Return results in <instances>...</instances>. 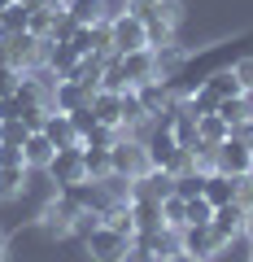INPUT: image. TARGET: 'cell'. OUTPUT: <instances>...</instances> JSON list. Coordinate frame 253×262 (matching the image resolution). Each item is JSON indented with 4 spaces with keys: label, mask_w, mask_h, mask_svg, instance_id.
Instances as JSON below:
<instances>
[{
    "label": "cell",
    "mask_w": 253,
    "mask_h": 262,
    "mask_svg": "<svg viewBox=\"0 0 253 262\" xmlns=\"http://www.w3.org/2000/svg\"><path fill=\"white\" fill-rule=\"evenodd\" d=\"M179 249L192 253L197 262H214L218 253L227 249V241H223L210 223H188V227H179Z\"/></svg>",
    "instance_id": "6da1fadb"
},
{
    "label": "cell",
    "mask_w": 253,
    "mask_h": 262,
    "mask_svg": "<svg viewBox=\"0 0 253 262\" xmlns=\"http://www.w3.org/2000/svg\"><path fill=\"white\" fill-rule=\"evenodd\" d=\"M0 48L9 57V66H18V70H35L44 61V39H35L31 31H0Z\"/></svg>",
    "instance_id": "7a4b0ae2"
},
{
    "label": "cell",
    "mask_w": 253,
    "mask_h": 262,
    "mask_svg": "<svg viewBox=\"0 0 253 262\" xmlns=\"http://www.w3.org/2000/svg\"><path fill=\"white\" fill-rule=\"evenodd\" d=\"M83 249H87L92 262H127V253H131V236H122V232H113V227L101 223L83 241Z\"/></svg>",
    "instance_id": "3957f363"
},
{
    "label": "cell",
    "mask_w": 253,
    "mask_h": 262,
    "mask_svg": "<svg viewBox=\"0 0 253 262\" xmlns=\"http://www.w3.org/2000/svg\"><path fill=\"white\" fill-rule=\"evenodd\" d=\"M214 170L236 175V179L253 175V149H249V140H240V136H227V140L214 149Z\"/></svg>",
    "instance_id": "277c9868"
},
{
    "label": "cell",
    "mask_w": 253,
    "mask_h": 262,
    "mask_svg": "<svg viewBox=\"0 0 253 262\" xmlns=\"http://www.w3.org/2000/svg\"><path fill=\"white\" fill-rule=\"evenodd\" d=\"M79 214H83V210H79V206H70L66 196L57 192L53 201H48V206L39 210V219H35V223H39V232H44V236H57V241H61V236H70V232H75V219H79Z\"/></svg>",
    "instance_id": "5b68a950"
},
{
    "label": "cell",
    "mask_w": 253,
    "mask_h": 262,
    "mask_svg": "<svg viewBox=\"0 0 253 262\" xmlns=\"http://www.w3.org/2000/svg\"><path fill=\"white\" fill-rule=\"evenodd\" d=\"M48 175H53L57 188H70V184H83L87 166H83V144H70V149H57L53 162H48Z\"/></svg>",
    "instance_id": "8992f818"
},
{
    "label": "cell",
    "mask_w": 253,
    "mask_h": 262,
    "mask_svg": "<svg viewBox=\"0 0 253 262\" xmlns=\"http://www.w3.org/2000/svg\"><path fill=\"white\" fill-rule=\"evenodd\" d=\"M109 39H113V53H135V48H149V31L144 22L135 18L131 9L109 18Z\"/></svg>",
    "instance_id": "52a82bcc"
},
{
    "label": "cell",
    "mask_w": 253,
    "mask_h": 262,
    "mask_svg": "<svg viewBox=\"0 0 253 262\" xmlns=\"http://www.w3.org/2000/svg\"><path fill=\"white\" fill-rule=\"evenodd\" d=\"M188 61H192V53H188L183 44H175V39H170V44L153 48V79L170 88L179 75H183V66H188Z\"/></svg>",
    "instance_id": "ba28073f"
},
{
    "label": "cell",
    "mask_w": 253,
    "mask_h": 262,
    "mask_svg": "<svg viewBox=\"0 0 253 262\" xmlns=\"http://www.w3.org/2000/svg\"><path fill=\"white\" fill-rule=\"evenodd\" d=\"M109 158H113V175L135 179V175H144V170H149V153H144L140 140H118V144L109 149Z\"/></svg>",
    "instance_id": "9c48e42d"
},
{
    "label": "cell",
    "mask_w": 253,
    "mask_h": 262,
    "mask_svg": "<svg viewBox=\"0 0 253 262\" xmlns=\"http://www.w3.org/2000/svg\"><path fill=\"white\" fill-rule=\"evenodd\" d=\"M244 223H249V206H244V201H227V206H214V219H210V227H214V232L223 236L227 245H232L236 236L244 232Z\"/></svg>",
    "instance_id": "30bf717a"
},
{
    "label": "cell",
    "mask_w": 253,
    "mask_h": 262,
    "mask_svg": "<svg viewBox=\"0 0 253 262\" xmlns=\"http://www.w3.org/2000/svg\"><path fill=\"white\" fill-rule=\"evenodd\" d=\"M122 70V83L127 88H140L144 79H153V48H135V53H113Z\"/></svg>",
    "instance_id": "8fae6325"
},
{
    "label": "cell",
    "mask_w": 253,
    "mask_h": 262,
    "mask_svg": "<svg viewBox=\"0 0 253 262\" xmlns=\"http://www.w3.org/2000/svg\"><path fill=\"white\" fill-rule=\"evenodd\" d=\"M70 44H75V53H79V57H92V53L109 57V53H113V39H109V22H96V27H79Z\"/></svg>",
    "instance_id": "7c38bea8"
},
{
    "label": "cell",
    "mask_w": 253,
    "mask_h": 262,
    "mask_svg": "<svg viewBox=\"0 0 253 262\" xmlns=\"http://www.w3.org/2000/svg\"><path fill=\"white\" fill-rule=\"evenodd\" d=\"M48 136V140L57 144V149H70V144H83V136H79V127H75V118L70 114H61V110H48V118H44V127H39Z\"/></svg>",
    "instance_id": "4fadbf2b"
},
{
    "label": "cell",
    "mask_w": 253,
    "mask_h": 262,
    "mask_svg": "<svg viewBox=\"0 0 253 262\" xmlns=\"http://www.w3.org/2000/svg\"><path fill=\"white\" fill-rule=\"evenodd\" d=\"M175 192V175L162 166H149L144 175H135V192L131 196H153V201H166V196Z\"/></svg>",
    "instance_id": "5bb4252c"
},
{
    "label": "cell",
    "mask_w": 253,
    "mask_h": 262,
    "mask_svg": "<svg viewBox=\"0 0 253 262\" xmlns=\"http://www.w3.org/2000/svg\"><path fill=\"white\" fill-rule=\"evenodd\" d=\"M83 105H92V88L75 83V79H57V88H53V110L75 114V110H83Z\"/></svg>",
    "instance_id": "9a60e30c"
},
{
    "label": "cell",
    "mask_w": 253,
    "mask_h": 262,
    "mask_svg": "<svg viewBox=\"0 0 253 262\" xmlns=\"http://www.w3.org/2000/svg\"><path fill=\"white\" fill-rule=\"evenodd\" d=\"M240 184L244 179H236V175H223V170H210L205 175V201L210 206H227V201H240Z\"/></svg>",
    "instance_id": "2e32d148"
},
{
    "label": "cell",
    "mask_w": 253,
    "mask_h": 262,
    "mask_svg": "<svg viewBox=\"0 0 253 262\" xmlns=\"http://www.w3.org/2000/svg\"><path fill=\"white\" fill-rule=\"evenodd\" d=\"M92 114H96V122L122 127V92L118 88H96L92 92Z\"/></svg>",
    "instance_id": "e0dca14e"
},
{
    "label": "cell",
    "mask_w": 253,
    "mask_h": 262,
    "mask_svg": "<svg viewBox=\"0 0 253 262\" xmlns=\"http://www.w3.org/2000/svg\"><path fill=\"white\" fill-rule=\"evenodd\" d=\"M201 88H205V92L214 96L218 105H223V101H232V96H244L240 79H236L232 70H210V75H205V83H201Z\"/></svg>",
    "instance_id": "ac0fdd59"
},
{
    "label": "cell",
    "mask_w": 253,
    "mask_h": 262,
    "mask_svg": "<svg viewBox=\"0 0 253 262\" xmlns=\"http://www.w3.org/2000/svg\"><path fill=\"white\" fill-rule=\"evenodd\" d=\"M197 136H201L205 149H218V144L232 136V122H227L223 114H201V118H197Z\"/></svg>",
    "instance_id": "d6986e66"
},
{
    "label": "cell",
    "mask_w": 253,
    "mask_h": 262,
    "mask_svg": "<svg viewBox=\"0 0 253 262\" xmlns=\"http://www.w3.org/2000/svg\"><path fill=\"white\" fill-rule=\"evenodd\" d=\"M131 219H135V232L166 227L162 223V201H153V196H131Z\"/></svg>",
    "instance_id": "ffe728a7"
},
{
    "label": "cell",
    "mask_w": 253,
    "mask_h": 262,
    "mask_svg": "<svg viewBox=\"0 0 253 262\" xmlns=\"http://www.w3.org/2000/svg\"><path fill=\"white\" fill-rule=\"evenodd\" d=\"M135 96H140V105L149 110V118L166 114V105H170V88H166V83H157V79H144V83L135 88Z\"/></svg>",
    "instance_id": "44dd1931"
},
{
    "label": "cell",
    "mask_w": 253,
    "mask_h": 262,
    "mask_svg": "<svg viewBox=\"0 0 253 262\" xmlns=\"http://www.w3.org/2000/svg\"><path fill=\"white\" fill-rule=\"evenodd\" d=\"M75 61H79L75 44H44V66L53 70L57 79H66L70 70H75Z\"/></svg>",
    "instance_id": "7402d4cb"
},
{
    "label": "cell",
    "mask_w": 253,
    "mask_h": 262,
    "mask_svg": "<svg viewBox=\"0 0 253 262\" xmlns=\"http://www.w3.org/2000/svg\"><path fill=\"white\" fill-rule=\"evenodd\" d=\"M22 153H27V166H39V170H48V162H53L57 144L48 140L44 131H31V136H27V144H22Z\"/></svg>",
    "instance_id": "603a6c76"
},
{
    "label": "cell",
    "mask_w": 253,
    "mask_h": 262,
    "mask_svg": "<svg viewBox=\"0 0 253 262\" xmlns=\"http://www.w3.org/2000/svg\"><path fill=\"white\" fill-rule=\"evenodd\" d=\"M66 13L79 22V27H96V22H109V18H105V0H66Z\"/></svg>",
    "instance_id": "cb8c5ba5"
},
{
    "label": "cell",
    "mask_w": 253,
    "mask_h": 262,
    "mask_svg": "<svg viewBox=\"0 0 253 262\" xmlns=\"http://www.w3.org/2000/svg\"><path fill=\"white\" fill-rule=\"evenodd\" d=\"M149 122V110L140 105V96H135V88H127L122 92V131H135Z\"/></svg>",
    "instance_id": "d4e9b609"
},
{
    "label": "cell",
    "mask_w": 253,
    "mask_h": 262,
    "mask_svg": "<svg viewBox=\"0 0 253 262\" xmlns=\"http://www.w3.org/2000/svg\"><path fill=\"white\" fill-rule=\"evenodd\" d=\"M83 166H87V179H109L113 175V158H109V149H83Z\"/></svg>",
    "instance_id": "484cf974"
},
{
    "label": "cell",
    "mask_w": 253,
    "mask_h": 262,
    "mask_svg": "<svg viewBox=\"0 0 253 262\" xmlns=\"http://www.w3.org/2000/svg\"><path fill=\"white\" fill-rule=\"evenodd\" d=\"M118 131H122V127L96 122V127H87V131H83V149H113V144H118Z\"/></svg>",
    "instance_id": "4316f807"
},
{
    "label": "cell",
    "mask_w": 253,
    "mask_h": 262,
    "mask_svg": "<svg viewBox=\"0 0 253 262\" xmlns=\"http://www.w3.org/2000/svg\"><path fill=\"white\" fill-rule=\"evenodd\" d=\"M162 223H166L170 232H179V227L188 223V201H183L179 192H170L166 201H162Z\"/></svg>",
    "instance_id": "83f0119b"
},
{
    "label": "cell",
    "mask_w": 253,
    "mask_h": 262,
    "mask_svg": "<svg viewBox=\"0 0 253 262\" xmlns=\"http://www.w3.org/2000/svg\"><path fill=\"white\" fill-rule=\"evenodd\" d=\"M22 184H27V166H0V196H5V201L18 196Z\"/></svg>",
    "instance_id": "f1b7e54d"
},
{
    "label": "cell",
    "mask_w": 253,
    "mask_h": 262,
    "mask_svg": "<svg viewBox=\"0 0 253 262\" xmlns=\"http://www.w3.org/2000/svg\"><path fill=\"white\" fill-rule=\"evenodd\" d=\"M75 31H79V22L70 18L66 9L57 13V22H53V35H48V44H70V39H75Z\"/></svg>",
    "instance_id": "f546056e"
},
{
    "label": "cell",
    "mask_w": 253,
    "mask_h": 262,
    "mask_svg": "<svg viewBox=\"0 0 253 262\" xmlns=\"http://www.w3.org/2000/svg\"><path fill=\"white\" fill-rule=\"evenodd\" d=\"M144 31H149V48H162V44H170V39H175V27H170V22H162V18H149V22H144Z\"/></svg>",
    "instance_id": "4dcf8cb0"
},
{
    "label": "cell",
    "mask_w": 253,
    "mask_h": 262,
    "mask_svg": "<svg viewBox=\"0 0 253 262\" xmlns=\"http://www.w3.org/2000/svg\"><path fill=\"white\" fill-rule=\"evenodd\" d=\"M31 127L22 118H9V122H0V144H27Z\"/></svg>",
    "instance_id": "1f68e13d"
},
{
    "label": "cell",
    "mask_w": 253,
    "mask_h": 262,
    "mask_svg": "<svg viewBox=\"0 0 253 262\" xmlns=\"http://www.w3.org/2000/svg\"><path fill=\"white\" fill-rule=\"evenodd\" d=\"M210 219H214V206H210L205 196H192V201H188V223H210Z\"/></svg>",
    "instance_id": "d6a6232c"
},
{
    "label": "cell",
    "mask_w": 253,
    "mask_h": 262,
    "mask_svg": "<svg viewBox=\"0 0 253 262\" xmlns=\"http://www.w3.org/2000/svg\"><path fill=\"white\" fill-rule=\"evenodd\" d=\"M96 227H101V214H96V210H83V214L75 219V232H70V236H79V241H87V236H92Z\"/></svg>",
    "instance_id": "836d02e7"
},
{
    "label": "cell",
    "mask_w": 253,
    "mask_h": 262,
    "mask_svg": "<svg viewBox=\"0 0 253 262\" xmlns=\"http://www.w3.org/2000/svg\"><path fill=\"white\" fill-rule=\"evenodd\" d=\"M232 75L240 79V88H244V96H253V57H240V61L232 66Z\"/></svg>",
    "instance_id": "e575fe53"
},
{
    "label": "cell",
    "mask_w": 253,
    "mask_h": 262,
    "mask_svg": "<svg viewBox=\"0 0 253 262\" xmlns=\"http://www.w3.org/2000/svg\"><path fill=\"white\" fill-rule=\"evenodd\" d=\"M22 83V70L18 66H0V96H13Z\"/></svg>",
    "instance_id": "d590c367"
},
{
    "label": "cell",
    "mask_w": 253,
    "mask_h": 262,
    "mask_svg": "<svg viewBox=\"0 0 253 262\" xmlns=\"http://www.w3.org/2000/svg\"><path fill=\"white\" fill-rule=\"evenodd\" d=\"M0 166H27L22 144H0ZM27 170H31V166H27Z\"/></svg>",
    "instance_id": "8d00e7d4"
},
{
    "label": "cell",
    "mask_w": 253,
    "mask_h": 262,
    "mask_svg": "<svg viewBox=\"0 0 253 262\" xmlns=\"http://www.w3.org/2000/svg\"><path fill=\"white\" fill-rule=\"evenodd\" d=\"M70 118H75V127H79V136H83L87 127H96V114H92V105H83V110H75V114H70Z\"/></svg>",
    "instance_id": "74e56055"
},
{
    "label": "cell",
    "mask_w": 253,
    "mask_h": 262,
    "mask_svg": "<svg viewBox=\"0 0 253 262\" xmlns=\"http://www.w3.org/2000/svg\"><path fill=\"white\" fill-rule=\"evenodd\" d=\"M162 262H197V258H192V253H183V249H175V253H166Z\"/></svg>",
    "instance_id": "f35d334b"
},
{
    "label": "cell",
    "mask_w": 253,
    "mask_h": 262,
    "mask_svg": "<svg viewBox=\"0 0 253 262\" xmlns=\"http://www.w3.org/2000/svg\"><path fill=\"white\" fill-rule=\"evenodd\" d=\"M244 236H249V241H253V210H249V223H244Z\"/></svg>",
    "instance_id": "ab89813d"
},
{
    "label": "cell",
    "mask_w": 253,
    "mask_h": 262,
    "mask_svg": "<svg viewBox=\"0 0 253 262\" xmlns=\"http://www.w3.org/2000/svg\"><path fill=\"white\" fill-rule=\"evenodd\" d=\"M9 5H13V0H0V13H5V9H9Z\"/></svg>",
    "instance_id": "60d3db41"
},
{
    "label": "cell",
    "mask_w": 253,
    "mask_h": 262,
    "mask_svg": "<svg viewBox=\"0 0 253 262\" xmlns=\"http://www.w3.org/2000/svg\"><path fill=\"white\" fill-rule=\"evenodd\" d=\"M0 66H9V57H5V48H0Z\"/></svg>",
    "instance_id": "b9f144b4"
},
{
    "label": "cell",
    "mask_w": 253,
    "mask_h": 262,
    "mask_svg": "<svg viewBox=\"0 0 253 262\" xmlns=\"http://www.w3.org/2000/svg\"><path fill=\"white\" fill-rule=\"evenodd\" d=\"M0 262H5V236H0Z\"/></svg>",
    "instance_id": "7bdbcfd3"
},
{
    "label": "cell",
    "mask_w": 253,
    "mask_h": 262,
    "mask_svg": "<svg viewBox=\"0 0 253 262\" xmlns=\"http://www.w3.org/2000/svg\"><path fill=\"white\" fill-rule=\"evenodd\" d=\"M249 149H253V136H249Z\"/></svg>",
    "instance_id": "ee69618b"
},
{
    "label": "cell",
    "mask_w": 253,
    "mask_h": 262,
    "mask_svg": "<svg viewBox=\"0 0 253 262\" xmlns=\"http://www.w3.org/2000/svg\"><path fill=\"white\" fill-rule=\"evenodd\" d=\"M249 262H253V258H249Z\"/></svg>",
    "instance_id": "f6af8a7d"
}]
</instances>
